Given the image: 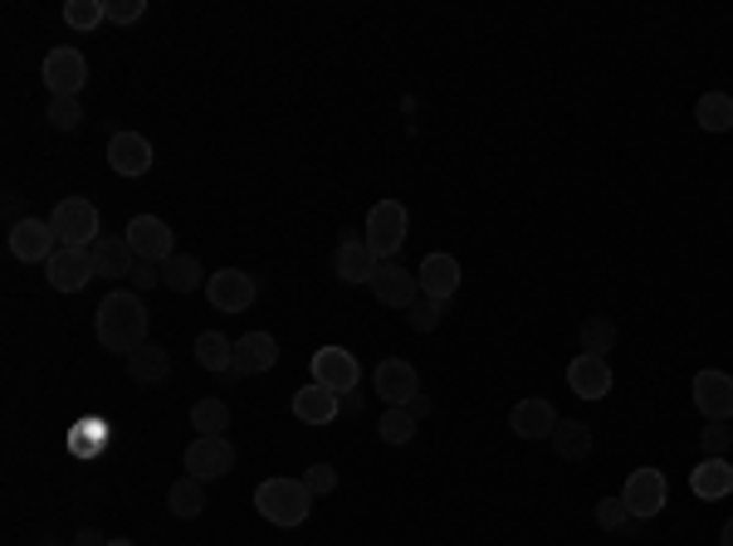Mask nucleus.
<instances>
[{
	"mask_svg": "<svg viewBox=\"0 0 733 546\" xmlns=\"http://www.w3.org/2000/svg\"><path fill=\"white\" fill-rule=\"evenodd\" d=\"M98 341H104L108 351H122V357H132L138 347H147V323H152V313H147V303L138 293H108L104 303H98Z\"/></svg>",
	"mask_w": 733,
	"mask_h": 546,
	"instance_id": "f257e3e1",
	"label": "nucleus"
},
{
	"mask_svg": "<svg viewBox=\"0 0 733 546\" xmlns=\"http://www.w3.org/2000/svg\"><path fill=\"white\" fill-rule=\"evenodd\" d=\"M255 507L265 522L274 527H303L309 522V507H313V493L303 478H265L255 488Z\"/></svg>",
	"mask_w": 733,
	"mask_h": 546,
	"instance_id": "f03ea898",
	"label": "nucleus"
},
{
	"mask_svg": "<svg viewBox=\"0 0 733 546\" xmlns=\"http://www.w3.org/2000/svg\"><path fill=\"white\" fill-rule=\"evenodd\" d=\"M50 225H54V234H60L64 249H88V244L104 239L98 234V205L84 200V196H64L60 205H54Z\"/></svg>",
	"mask_w": 733,
	"mask_h": 546,
	"instance_id": "7ed1b4c3",
	"label": "nucleus"
},
{
	"mask_svg": "<svg viewBox=\"0 0 733 546\" xmlns=\"http://www.w3.org/2000/svg\"><path fill=\"white\" fill-rule=\"evenodd\" d=\"M363 239L371 244V254H377V259H397L401 244H406V205L401 200H377L367 210Z\"/></svg>",
	"mask_w": 733,
	"mask_h": 546,
	"instance_id": "20e7f679",
	"label": "nucleus"
},
{
	"mask_svg": "<svg viewBox=\"0 0 733 546\" xmlns=\"http://www.w3.org/2000/svg\"><path fill=\"white\" fill-rule=\"evenodd\" d=\"M122 234H128L132 254L147 259V264H166V259L176 254V234H172V225H166L162 215H132Z\"/></svg>",
	"mask_w": 733,
	"mask_h": 546,
	"instance_id": "39448f33",
	"label": "nucleus"
},
{
	"mask_svg": "<svg viewBox=\"0 0 733 546\" xmlns=\"http://www.w3.org/2000/svg\"><path fill=\"white\" fill-rule=\"evenodd\" d=\"M44 88H50L54 98H78L84 94V84H88V59L78 50H69V44H64V50H50L44 54Z\"/></svg>",
	"mask_w": 733,
	"mask_h": 546,
	"instance_id": "423d86ee",
	"label": "nucleus"
},
{
	"mask_svg": "<svg viewBox=\"0 0 733 546\" xmlns=\"http://www.w3.org/2000/svg\"><path fill=\"white\" fill-rule=\"evenodd\" d=\"M230 469H235V449L225 435H196L186 444V478L211 483V478H225Z\"/></svg>",
	"mask_w": 733,
	"mask_h": 546,
	"instance_id": "0eeeda50",
	"label": "nucleus"
},
{
	"mask_svg": "<svg viewBox=\"0 0 733 546\" xmlns=\"http://www.w3.org/2000/svg\"><path fill=\"white\" fill-rule=\"evenodd\" d=\"M665 498H670V483H665L660 469H636L622 488V503L630 507V517L646 522V517H660L665 512Z\"/></svg>",
	"mask_w": 733,
	"mask_h": 546,
	"instance_id": "6e6552de",
	"label": "nucleus"
},
{
	"mask_svg": "<svg viewBox=\"0 0 733 546\" xmlns=\"http://www.w3.org/2000/svg\"><path fill=\"white\" fill-rule=\"evenodd\" d=\"M54 249H60V234H54L50 220H15L10 225V254L20 259V264H50Z\"/></svg>",
	"mask_w": 733,
	"mask_h": 546,
	"instance_id": "1a4fd4ad",
	"label": "nucleus"
},
{
	"mask_svg": "<svg viewBox=\"0 0 733 546\" xmlns=\"http://www.w3.org/2000/svg\"><path fill=\"white\" fill-rule=\"evenodd\" d=\"M313 381L328 385L333 395H347V391H357V381H363V367H357L353 351L319 347V351H313Z\"/></svg>",
	"mask_w": 733,
	"mask_h": 546,
	"instance_id": "9d476101",
	"label": "nucleus"
},
{
	"mask_svg": "<svg viewBox=\"0 0 733 546\" xmlns=\"http://www.w3.org/2000/svg\"><path fill=\"white\" fill-rule=\"evenodd\" d=\"M44 273H50V288L54 293H84L88 279H98L88 249H64V244L54 249V259L44 264Z\"/></svg>",
	"mask_w": 733,
	"mask_h": 546,
	"instance_id": "9b49d317",
	"label": "nucleus"
},
{
	"mask_svg": "<svg viewBox=\"0 0 733 546\" xmlns=\"http://www.w3.org/2000/svg\"><path fill=\"white\" fill-rule=\"evenodd\" d=\"M206 293H211V307H216V313H245V307L255 303L259 283L245 269H220V273H211Z\"/></svg>",
	"mask_w": 733,
	"mask_h": 546,
	"instance_id": "f8f14e48",
	"label": "nucleus"
},
{
	"mask_svg": "<svg viewBox=\"0 0 733 546\" xmlns=\"http://www.w3.org/2000/svg\"><path fill=\"white\" fill-rule=\"evenodd\" d=\"M371 385H377V395L387 405H411L416 395H421V375H416L411 361H401V357H387L377 367V375H371Z\"/></svg>",
	"mask_w": 733,
	"mask_h": 546,
	"instance_id": "ddd939ff",
	"label": "nucleus"
},
{
	"mask_svg": "<svg viewBox=\"0 0 733 546\" xmlns=\"http://www.w3.org/2000/svg\"><path fill=\"white\" fill-rule=\"evenodd\" d=\"M690 391H694V410L704 419H733V375L729 371H699Z\"/></svg>",
	"mask_w": 733,
	"mask_h": 546,
	"instance_id": "4468645a",
	"label": "nucleus"
},
{
	"mask_svg": "<svg viewBox=\"0 0 733 546\" xmlns=\"http://www.w3.org/2000/svg\"><path fill=\"white\" fill-rule=\"evenodd\" d=\"M568 385L578 401H606V391H612V361L606 357H572L568 367Z\"/></svg>",
	"mask_w": 733,
	"mask_h": 546,
	"instance_id": "2eb2a0df",
	"label": "nucleus"
},
{
	"mask_svg": "<svg viewBox=\"0 0 733 546\" xmlns=\"http://www.w3.org/2000/svg\"><path fill=\"white\" fill-rule=\"evenodd\" d=\"M108 166L118 176H147L152 171V142L142 132H112L108 136Z\"/></svg>",
	"mask_w": 733,
	"mask_h": 546,
	"instance_id": "dca6fc26",
	"label": "nucleus"
},
{
	"mask_svg": "<svg viewBox=\"0 0 733 546\" xmlns=\"http://www.w3.org/2000/svg\"><path fill=\"white\" fill-rule=\"evenodd\" d=\"M416 283H421L425 298L450 303L460 293V259L455 254H425L421 269H416Z\"/></svg>",
	"mask_w": 733,
	"mask_h": 546,
	"instance_id": "f3484780",
	"label": "nucleus"
},
{
	"mask_svg": "<svg viewBox=\"0 0 733 546\" xmlns=\"http://www.w3.org/2000/svg\"><path fill=\"white\" fill-rule=\"evenodd\" d=\"M333 269H337V279H343V283H371V279H377V269H381V259L371 254V244H367V239L343 234V244H337Z\"/></svg>",
	"mask_w": 733,
	"mask_h": 546,
	"instance_id": "a211bd4d",
	"label": "nucleus"
},
{
	"mask_svg": "<svg viewBox=\"0 0 733 546\" xmlns=\"http://www.w3.org/2000/svg\"><path fill=\"white\" fill-rule=\"evenodd\" d=\"M293 415H299L303 425H333V419L343 415V395H333L328 385L309 381L303 391H293Z\"/></svg>",
	"mask_w": 733,
	"mask_h": 546,
	"instance_id": "6ab92c4d",
	"label": "nucleus"
},
{
	"mask_svg": "<svg viewBox=\"0 0 733 546\" xmlns=\"http://www.w3.org/2000/svg\"><path fill=\"white\" fill-rule=\"evenodd\" d=\"M88 259H94V273H104V279H128L138 269L128 234H104L98 244H88Z\"/></svg>",
	"mask_w": 733,
	"mask_h": 546,
	"instance_id": "aec40b11",
	"label": "nucleus"
},
{
	"mask_svg": "<svg viewBox=\"0 0 733 546\" xmlns=\"http://www.w3.org/2000/svg\"><path fill=\"white\" fill-rule=\"evenodd\" d=\"M371 293H377V303H387V307H411L416 298H421V283H416L411 269L381 264L377 279H371Z\"/></svg>",
	"mask_w": 733,
	"mask_h": 546,
	"instance_id": "412c9836",
	"label": "nucleus"
},
{
	"mask_svg": "<svg viewBox=\"0 0 733 546\" xmlns=\"http://www.w3.org/2000/svg\"><path fill=\"white\" fill-rule=\"evenodd\" d=\"M279 361V341L269 332H245L240 341H235V375H265L269 367Z\"/></svg>",
	"mask_w": 733,
	"mask_h": 546,
	"instance_id": "4be33fe9",
	"label": "nucleus"
},
{
	"mask_svg": "<svg viewBox=\"0 0 733 546\" xmlns=\"http://www.w3.org/2000/svg\"><path fill=\"white\" fill-rule=\"evenodd\" d=\"M690 493L704 498V503H719V498L733 493V463L729 459H699L690 469Z\"/></svg>",
	"mask_w": 733,
	"mask_h": 546,
	"instance_id": "5701e85b",
	"label": "nucleus"
},
{
	"mask_svg": "<svg viewBox=\"0 0 733 546\" xmlns=\"http://www.w3.org/2000/svg\"><path fill=\"white\" fill-rule=\"evenodd\" d=\"M509 429L518 439H552V429H558V410L548 401H518L514 415H509Z\"/></svg>",
	"mask_w": 733,
	"mask_h": 546,
	"instance_id": "b1692460",
	"label": "nucleus"
},
{
	"mask_svg": "<svg viewBox=\"0 0 733 546\" xmlns=\"http://www.w3.org/2000/svg\"><path fill=\"white\" fill-rule=\"evenodd\" d=\"M128 375H132L138 385H162L166 375H172V357H166L157 341H147V347H138V351L128 357Z\"/></svg>",
	"mask_w": 733,
	"mask_h": 546,
	"instance_id": "393cba45",
	"label": "nucleus"
},
{
	"mask_svg": "<svg viewBox=\"0 0 733 546\" xmlns=\"http://www.w3.org/2000/svg\"><path fill=\"white\" fill-rule=\"evenodd\" d=\"M201 283H211V279H206V269H201L191 254H172V259L162 264V288H172V293H196Z\"/></svg>",
	"mask_w": 733,
	"mask_h": 546,
	"instance_id": "a878e982",
	"label": "nucleus"
},
{
	"mask_svg": "<svg viewBox=\"0 0 733 546\" xmlns=\"http://www.w3.org/2000/svg\"><path fill=\"white\" fill-rule=\"evenodd\" d=\"M552 449H558L562 459H586V454H592V425H582V419H558Z\"/></svg>",
	"mask_w": 733,
	"mask_h": 546,
	"instance_id": "bb28decb",
	"label": "nucleus"
},
{
	"mask_svg": "<svg viewBox=\"0 0 733 546\" xmlns=\"http://www.w3.org/2000/svg\"><path fill=\"white\" fill-rule=\"evenodd\" d=\"M694 122L704 132H729L733 128V94H704L694 102Z\"/></svg>",
	"mask_w": 733,
	"mask_h": 546,
	"instance_id": "cd10ccee",
	"label": "nucleus"
},
{
	"mask_svg": "<svg viewBox=\"0 0 733 546\" xmlns=\"http://www.w3.org/2000/svg\"><path fill=\"white\" fill-rule=\"evenodd\" d=\"M166 507L186 522L201 517V512H206V488H201V478H176L172 493H166Z\"/></svg>",
	"mask_w": 733,
	"mask_h": 546,
	"instance_id": "c85d7f7f",
	"label": "nucleus"
},
{
	"mask_svg": "<svg viewBox=\"0 0 733 546\" xmlns=\"http://www.w3.org/2000/svg\"><path fill=\"white\" fill-rule=\"evenodd\" d=\"M196 361L206 371H216V375H225L235 367V341H225L220 332H201L196 337Z\"/></svg>",
	"mask_w": 733,
	"mask_h": 546,
	"instance_id": "c756f323",
	"label": "nucleus"
},
{
	"mask_svg": "<svg viewBox=\"0 0 733 546\" xmlns=\"http://www.w3.org/2000/svg\"><path fill=\"white\" fill-rule=\"evenodd\" d=\"M578 337H582V351H586V357H606V351H616V323H612V317H602V313L586 317Z\"/></svg>",
	"mask_w": 733,
	"mask_h": 546,
	"instance_id": "7c9ffc66",
	"label": "nucleus"
},
{
	"mask_svg": "<svg viewBox=\"0 0 733 546\" xmlns=\"http://www.w3.org/2000/svg\"><path fill=\"white\" fill-rule=\"evenodd\" d=\"M225 425H230V405L225 401H196L191 405V429H196V435H225Z\"/></svg>",
	"mask_w": 733,
	"mask_h": 546,
	"instance_id": "2f4dec72",
	"label": "nucleus"
},
{
	"mask_svg": "<svg viewBox=\"0 0 733 546\" xmlns=\"http://www.w3.org/2000/svg\"><path fill=\"white\" fill-rule=\"evenodd\" d=\"M416 425L421 419L411 415L406 405H391L387 415H381V425H377V435H381V444H411V435H416Z\"/></svg>",
	"mask_w": 733,
	"mask_h": 546,
	"instance_id": "473e14b6",
	"label": "nucleus"
},
{
	"mask_svg": "<svg viewBox=\"0 0 733 546\" xmlns=\"http://www.w3.org/2000/svg\"><path fill=\"white\" fill-rule=\"evenodd\" d=\"M699 449H704V459H729V449H733L729 419H709V425L699 429Z\"/></svg>",
	"mask_w": 733,
	"mask_h": 546,
	"instance_id": "72a5a7b5",
	"label": "nucleus"
},
{
	"mask_svg": "<svg viewBox=\"0 0 733 546\" xmlns=\"http://www.w3.org/2000/svg\"><path fill=\"white\" fill-rule=\"evenodd\" d=\"M64 20H69L74 30H94L108 20V0H69L64 6Z\"/></svg>",
	"mask_w": 733,
	"mask_h": 546,
	"instance_id": "f704fd0d",
	"label": "nucleus"
},
{
	"mask_svg": "<svg viewBox=\"0 0 733 546\" xmlns=\"http://www.w3.org/2000/svg\"><path fill=\"white\" fill-rule=\"evenodd\" d=\"M596 527L626 532V527H636V517H630V507L622 503V498H602V503H596Z\"/></svg>",
	"mask_w": 733,
	"mask_h": 546,
	"instance_id": "c9c22d12",
	"label": "nucleus"
},
{
	"mask_svg": "<svg viewBox=\"0 0 733 546\" xmlns=\"http://www.w3.org/2000/svg\"><path fill=\"white\" fill-rule=\"evenodd\" d=\"M406 317H411L416 332H435L440 317H445V303H440V298H425V293H421V298L411 303V313H406Z\"/></svg>",
	"mask_w": 733,
	"mask_h": 546,
	"instance_id": "e433bc0d",
	"label": "nucleus"
},
{
	"mask_svg": "<svg viewBox=\"0 0 733 546\" xmlns=\"http://www.w3.org/2000/svg\"><path fill=\"white\" fill-rule=\"evenodd\" d=\"M50 128H60V132H74L78 122H84V108H78V98H50Z\"/></svg>",
	"mask_w": 733,
	"mask_h": 546,
	"instance_id": "4c0bfd02",
	"label": "nucleus"
},
{
	"mask_svg": "<svg viewBox=\"0 0 733 546\" xmlns=\"http://www.w3.org/2000/svg\"><path fill=\"white\" fill-rule=\"evenodd\" d=\"M303 483H309L313 498H323V493H333V488H337V469H333V463H313V469L303 473Z\"/></svg>",
	"mask_w": 733,
	"mask_h": 546,
	"instance_id": "58836bf2",
	"label": "nucleus"
},
{
	"mask_svg": "<svg viewBox=\"0 0 733 546\" xmlns=\"http://www.w3.org/2000/svg\"><path fill=\"white\" fill-rule=\"evenodd\" d=\"M147 0H108V20L112 25H132V20H142Z\"/></svg>",
	"mask_w": 733,
	"mask_h": 546,
	"instance_id": "ea45409f",
	"label": "nucleus"
},
{
	"mask_svg": "<svg viewBox=\"0 0 733 546\" xmlns=\"http://www.w3.org/2000/svg\"><path fill=\"white\" fill-rule=\"evenodd\" d=\"M128 279H132V288H147V293H152L157 283H162V264H147V259H138V269H132Z\"/></svg>",
	"mask_w": 733,
	"mask_h": 546,
	"instance_id": "a19ab883",
	"label": "nucleus"
},
{
	"mask_svg": "<svg viewBox=\"0 0 733 546\" xmlns=\"http://www.w3.org/2000/svg\"><path fill=\"white\" fill-rule=\"evenodd\" d=\"M406 410H411V415H416V419H425V415H431V401H425V395H416V401H411V405H406Z\"/></svg>",
	"mask_w": 733,
	"mask_h": 546,
	"instance_id": "79ce46f5",
	"label": "nucleus"
},
{
	"mask_svg": "<svg viewBox=\"0 0 733 546\" xmlns=\"http://www.w3.org/2000/svg\"><path fill=\"white\" fill-rule=\"evenodd\" d=\"M78 546H108L104 537H98V532L94 527H84V532H78Z\"/></svg>",
	"mask_w": 733,
	"mask_h": 546,
	"instance_id": "37998d69",
	"label": "nucleus"
},
{
	"mask_svg": "<svg viewBox=\"0 0 733 546\" xmlns=\"http://www.w3.org/2000/svg\"><path fill=\"white\" fill-rule=\"evenodd\" d=\"M343 410H347V415H357V410H363V395L347 391V395H343Z\"/></svg>",
	"mask_w": 733,
	"mask_h": 546,
	"instance_id": "c03bdc74",
	"label": "nucleus"
},
{
	"mask_svg": "<svg viewBox=\"0 0 733 546\" xmlns=\"http://www.w3.org/2000/svg\"><path fill=\"white\" fill-rule=\"evenodd\" d=\"M719 546H733V517L724 522V532H719Z\"/></svg>",
	"mask_w": 733,
	"mask_h": 546,
	"instance_id": "a18cd8bd",
	"label": "nucleus"
},
{
	"mask_svg": "<svg viewBox=\"0 0 733 546\" xmlns=\"http://www.w3.org/2000/svg\"><path fill=\"white\" fill-rule=\"evenodd\" d=\"M108 546H132V542H122V537H118V542H108Z\"/></svg>",
	"mask_w": 733,
	"mask_h": 546,
	"instance_id": "49530a36",
	"label": "nucleus"
},
{
	"mask_svg": "<svg viewBox=\"0 0 733 546\" xmlns=\"http://www.w3.org/2000/svg\"><path fill=\"white\" fill-rule=\"evenodd\" d=\"M729 498H733V493H729Z\"/></svg>",
	"mask_w": 733,
	"mask_h": 546,
	"instance_id": "de8ad7c7",
	"label": "nucleus"
}]
</instances>
